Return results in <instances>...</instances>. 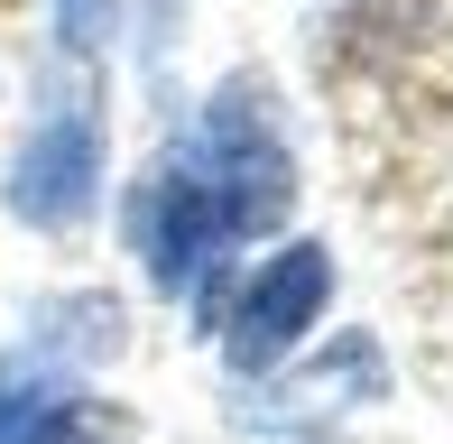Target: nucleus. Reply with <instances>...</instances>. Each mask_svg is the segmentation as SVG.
<instances>
[{
  "mask_svg": "<svg viewBox=\"0 0 453 444\" xmlns=\"http://www.w3.org/2000/svg\"><path fill=\"white\" fill-rule=\"evenodd\" d=\"M176 157H185V176L213 195V213L232 222V241L278 232V222H287V204H296L287 120H278V103H269V84H250V74H232V84L203 103L195 139H185Z\"/></svg>",
  "mask_w": 453,
  "mask_h": 444,
  "instance_id": "1",
  "label": "nucleus"
},
{
  "mask_svg": "<svg viewBox=\"0 0 453 444\" xmlns=\"http://www.w3.org/2000/svg\"><path fill=\"white\" fill-rule=\"evenodd\" d=\"M324 296H334V250H324V241H287L278 259H259L232 287V306H222V361H232L241 379H269L278 361L315 333Z\"/></svg>",
  "mask_w": 453,
  "mask_h": 444,
  "instance_id": "2",
  "label": "nucleus"
},
{
  "mask_svg": "<svg viewBox=\"0 0 453 444\" xmlns=\"http://www.w3.org/2000/svg\"><path fill=\"white\" fill-rule=\"evenodd\" d=\"M0 195H10V213L28 232H65V222L93 213V195H102V111H93V93H56L28 120Z\"/></svg>",
  "mask_w": 453,
  "mask_h": 444,
  "instance_id": "3",
  "label": "nucleus"
},
{
  "mask_svg": "<svg viewBox=\"0 0 453 444\" xmlns=\"http://www.w3.org/2000/svg\"><path fill=\"white\" fill-rule=\"evenodd\" d=\"M130 250H139V269L157 278V296H195V287L232 296L222 287L232 222L213 213V195H203L195 176H185V157H167V167L130 195ZM213 296H203V306H213Z\"/></svg>",
  "mask_w": 453,
  "mask_h": 444,
  "instance_id": "4",
  "label": "nucleus"
},
{
  "mask_svg": "<svg viewBox=\"0 0 453 444\" xmlns=\"http://www.w3.org/2000/svg\"><path fill=\"white\" fill-rule=\"evenodd\" d=\"M19 444H120V408H102V398H84L74 389L65 408H47Z\"/></svg>",
  "mask_w": 453,
  "mask_h": 444,
  "instance_id": "5",
  "label": "nucleus"
},
{
  "mask_svg": "<svg viewBox=\"0 0 453 444\" xmlns=\"http://www.w3.org/2000/svg\"><path fill=\"white\" fill-rule=\"evenodd\" d=\"M120 28V0H56V37H65V56H102Z\"/></svg>",
  "mask_w": 453,
  "mask_h": 444,
  "instance_id": "6",
  "label": "nucleus"
},
{
  "mask_svg": "<svg viewBox=\"0 0 453 444\" xmlns=\"http://www.w3.org/2000/svg\"><path fill=\"white\" fill-rule=\"evenodd\" d=\"M296 444H334V435H296Z\"/></svg>",
  "mask_w": 453,
  "mask_h": 444,
  "instance_id": "7",
  "label": "nucleus"
}]
</instances>
